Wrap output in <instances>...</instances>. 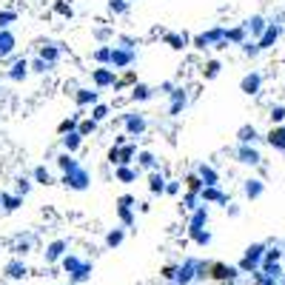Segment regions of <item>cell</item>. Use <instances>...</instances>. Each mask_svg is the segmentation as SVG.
Wrapping results in <instances>:
<instances>
[{
	"instance_id": "obj_41",
	"label": "cell",
	"mask_w": 285,
	"mask_h": 285,
	"mask_svg": "<svg viewBox=\"0 0 285 285\" xmlns=\"http://www.w3.org/2000/svg\"><path fill=\"white\" fill-rule=\"evenodd\" d=\"M32 180H35V183H40V186H52V183H54L52 171L46 169V166H35V171H32Z\"/></svg>"
},
{
	"instance_id": "obj_17",
	"label": "cell",
	"mask_w": 285,
	"mask_h": 285,
	"mask_svg": "<svg viewBox=\"0 0 285 285\" xmlns=\"http://www.w3.org/2000/svg\"><path fill=\"white\" fill-rule=\"evenodd\" d=\"M242 194L248 197V200H259V197L265 194V183L259 177H248L242 180Z\"/></svg>"
},
{
	"instance_id": "obj_5",
	"label": "cell",
	"mask_w": 285,
	"mask_h": 285,
	"mask_svg": "<svg viewBox=\"0 0 285 285\" xmlns=\"http://www.w3.org/2000/svg\"><path fill=\"white\" fill-rule=\"evenodd\" d=\"M242 271L237 265H225V262H205V276L208 279H217V282H225L231 285Z\"/></svg>"
},
{
	"instance_id": "obj_11",
	"label": "cell",
	"mask_w": 285,
	"mask_h": 285,
	"mask_svg": "<svg viewBox=\"0 0 285 285\" xmlns=\"http://www.w3.org/2000/svg\"><path fill=\"white\" fill-rule=\"evenodd\" d=\"M43 257H46V262H49V265L63 262V259L69 257V242H66V240H52L49 245H46Z\"/></svg>"
},
{
	"instance_id": "obj_2",
	"label": "cell",
	"mask_w": 285,
	"mask_h": 285,
	"mask_svg": "<svg viewBox=\"0 0 285 285\" xmlns=\"http://www.w3.org/2000/svg\"><path fill=\"white\" fill-rule=\"evenodd\" d=\"M265 251H268L265 242H254V245H248V248H245V257L237 262V268H240L242 274H257L259 268H262Z\"/></svg>"
},
{
	"instance_id": "obj_43",
	"label": "cell",
	"mask_w": 285,
	"mask_h": 285,
	"mask_svg": "<svg viewBox=\"0 0 285 285\" xmlns=\"http://www.w3.org/2000/svg\"><path fill=\"white\" fill-rule=\"evenodd\" d=\"M97 125H100V123H94V120H91V117L86 114V117L80 120V125H77V134H80L83 140H86L89 134H94V131H97Z\"/></svg>"
},
{
	"instance_id": "obj_15",
	"label": "cell",
	"mask_w": 285,
	"mask_h": 285,
	"mask_svg": "<svg viewBox=\"0 0 285 285\" xmlns=\"http://www.w3.org/2000/svg\"><path fill=\"white\" fill-rule=\"evenodd\" d=\"M3 276H6V279H26L29 276V268H26V262H23V259H9V262H6V265H3Z\"/></svg>"
},
{
	"instance_id": "obj_27",
	"label": "cell",
	"mask_w": 285,
	"mask_h": 285,
	"mask_svg": "<svg viewBox=\"0 0 285 285\" xmlns=\"http://www.w3.org/2000/svg\"><path fill=\"white\" fill-rule=\"evenodd\" d=\"M123 240H125V228L123 225H114V228H108L106 231V248H120L123 245Z\"/></svg>"
},
{
	"instance_id": "obj_29",
	"label": "cell",
	"mask_w": 285,
	"mask_h": 285,
	"mask_svg": "<svg viewBox=\"0 0 285 285\" xmlns=\"http://www.w3.org/2000/svg\"><path fill=\"white\" fill-rule=\"evenodd\" d=\"M137 174H140V169L137 166H120V169H114V177H117V183H137Z\"/></svg>"
},
{
	"instance_id": "obj_31",
	"label": "cell",
	"mask_w": 285,
	"mask_h": 285,
	"mask_svg": "<svg viewBox=\"0 0 285 285\" xmlns=\"http://www.w3.org/2000/svg\"><path fill=\"white\" fill-rule=\"evenodd\" d=\"M54 163H57V169H60L63 174H71L74 169H80L77 157H74V154H66V152H63V154H57V160H54Z\"/></svg>"
},
{
	"instance_id": "obj_61",
	"label": "cell",
	"mask_w": 285,
	"mask_h": 285,
	"mask_svg": "<svg viewBox=\"0 0 285 285\" xmlns=\"http://www.w3.org/2000/svg\"><path fill=\"white\" fill-rule=\"evenodd\" d=\"M225 211H228V217H240V205H237V203H228V205H225Z\"/></svg>"
},
{
	"instance_id": "obj_21",
	"label": "cell",
	"mask_w": 285,
	"mask_h": 285,
	"mask_svg": "<svg viewBox=\"0 0 285 285\" xmlns=\"http://www.w3.org/2000/svg\"><path fill=\"white\" fill-rule=\"evenodd\" d=\"M265 143L276 152H285V125H271V131L265 134Z\"/></svg>"
},
{
	"instance_id": "obj_6",
	"label": "cell",
	"mask_w": 285,
	"mask_h": 285,
	"mask_svg": "<svg viewBox=\"0 0 285 285\" xmlns=\"http://www.w3.org/2000/svg\"><path fill=\"white\" fill-rule=\"evenodd\" d=\"M71 97H74V106L77 111H86V108H94L100 103V91L97 89H89V86H83V89H74L71 91Z\"/></svg>"
},
{
	"instance_id": "obj_10",
	"label": "cell",
	"mask_w": 285,
	"mask_h": 285,
	"mask_svg": "<svg viewBox=\"0 0 285 285\" xmlns=\"http://www.w3.org/2000/svg\"><path fill=\"white\" fill-rule=\"evenodd\" d=\"M29 74H32V60H26V57H15L12 66L6 69V77H9L12 83H23Z\"/></svg>"
},
{
	"instance_id": "obj_8",
	"label": "cell",
	"mask_w": 285,
	"mask_h": 285,
	"mask_svg": "<svg viewBox=\"0 0 285 285\" xmlns=\"http://www.w3.org/2000/svg\"><path fill=\"white\" fill-rule=\"evenodd\" d=\"M91 183V174L86 166H80V169H74L71 174H63V186L71 188V191H86Z\"/></svg>"
},
{
	"instance_id": "obj_3",
	"label": "cell",
	"mask_w": 285,
	"mask_h": 285,
	"mask_svg": "<svg viewBox=\"0 0 285 285\" xmlns=\"http://www.w3.org/2000/svg\"><path fill=\"white\" fill-rule=\"evenodd\" d=\"M203 276H205V262L188 257V259H183V265L177 271V285H191L194 279H203Z\"/></svg>"
},
{
	"instance_id": "obj_56",
	"label": "cell",
	"mask_w": 285,
	"mask_h": 285,
	"mask_svg": "<svg viewBox=\"0 0 285 285\" xmlns=\"http://www.w3.org/2000/svg\"><path fill=\"white\" fill-rule=\"evenodd\" d=\"M240 52H242V54H245V57H257V54H259V52H262V49H259V43H257V40H248V43L242 46Z\"/></svg>"
},
{
	"instance_id": "obj_55",
	"label": "cell",
	"mask_w": 285,
	"mask_h": 285,
	"mask_svg": "<svg viewBox=\"0 0 285 285\" xmlns=\"http://www.w3.org/2000/svg\"><path fill=\"white\" fill-rule=\"evenodd\" d=\"M94 37L100 40V46H108L106 40H108V37H114V32H111L108 26H97V29H94Z\"/></svg>"
},
{
	"instance_id": "obj_45",
	"label": "cell",
	"mask_w": 285,
	"mask_h": 285,
	"mask_svg": "<svg viewBox=\"0 0 285 285\" xmlns=\"http://www.w3.org/2000/svg\"><path fill=\"white\" fill-rule=\"evenodd\" d=\"M18 20V12L15 9H0V32H9V26Z\"/></svg>"
},
{
	"instance_id": "obj_54",
	"label": "cell",
	"mask_w": 285,
	"mask_h": 285,
	"mask_svg": "<svg viewBox=\"0 0 285 285\" xmlns=\"http://www.w3.org/2000/svg\"><path fill=\"white\" fill-rule=\"evenodd\" d=\"M108 9L114 15H128V0H108Z\"/></svg>"
},
{
	"instance_id": "obj_9",
	"label": "cell",
	"mask_w": 285,
	"mask_h": 285,
	"mask_svg": "<svg viewBox=\"0 0 285 285\" xmlns=\"http://www.w3.org/2000/svg\"><path fill=\"white\" fill-rule=\"evenodd\" d=\"M134 60H137V49L114 46V54H111V69H114V71H128Z\"/></svg>"
},
{
	"instance_id": "obj_48",
	"label": "cell",
	"mask_w": 285,
	"mask_h": 285,
	"mask_svg": "<svg viewBox=\"0 0 285 285\" xmlns=\"http://www.w3.org/2000/svg\"><path fill=\"white\" fill-rule=\"evenodd\" d=\"M137 83H140V80H137V71L128 69V71H123V77L117 80V89H123V86H131V89H134Z\"/></svg>"
},
{
	"instance_id": "obj_32",
	"label": "cell",
	"mask_w": 285,
	"mask_h": 285,
	"mask_svg": "<svg viewBox=\"0 0 285 285\" xmlns=\"http://www.w3.org/2000/svg\"><path fill=\"white\" fill-rule=\"evenodd\" d=\"M188 240L200 248H205V245H211V231L208 228H188Z\"/></svg>"
},
{
	"instance_id": "obj_14",
	"label": "cell",
	"mask_w": 285,
	"mask_h": 285,
	"mask_svg": "<svg viewBox=\"0 0 285 285\" xmlns=\"http://www.w3.org/2000/svg\"><path fill=\"white\" fill-rule=\"evenodd\" d=\"M234 157H237V163H242V166H259V163H262V157H259V152L254 146H237V149H234Z\"/></svg>"
},
{
	"instance_id": "obj_1",
	"label": "cell",
	"mask_w": 285,
	"mask_h": 285,
	"mask_svg": "<svg viewBox=\"0 0 285 285\" xmlns=\"http://www.w3.org/2000/svg\"><path fill=\"white\" fill-rule=\"evenodd\" d=\"M60 265L66 268V274H69V285H80V282H86V279H91V271H94V265H91L89 259H80L77 254H69Z\"/></svg>"
},
{
	"instance_id": "obj_23",
	"label": "cell",
	"mask_w": 285,
	"mask_h": 285,
	"mask_svg": "<svg viewBox=\"0 0 285 285\" xmlns=\"http://www.w3.org/2000/svg\"><path fill=\"white\" fill-rule=\"evenodd\" d=\"M194 171L200 174V180H203L205 186H220V171L214 169V166H208V163H200Z\"/></svg>"
},
{
	"instance_id": "obj_59",
	"label": "cell",
	"mask_w": 285,
	"mask_h": 285,
	"mask_svg": "<svg viewBox=\"0 0 285 285\" xmlns=\"http://www.w3.org/2000/svg\"><path fill=\"white\" fill-rule=\"evenodd\" d=\"M117 205H125V208H137V200H134L131 194H123V197H117Z\"/></svg>"
},
{
	"instance_id": "obj_57",
	"label": "cell",
	"mask_w": 285,
	"mask_h": 285,
	"mask_svg": "<svg viewBox=\"0 0 285 285\" xmlns=\"http://www.w3.org/2000/svg\"><path fill=\"white\" fill-rule=\"evenodd\" d=\"M180 188H183V180H169V186H166V194L169 197H177Z\"/></svg>"
},
{
	"instance_id": "obj_26",
	"label": "cell",
	"mask_w": 285,
	"mask_h": 285,
	"mask_svg": "<svg viewBox=\"0 0 285 285\" xmlns=\"http://www.w3.org/2000/svg\"><path fill=\"white\" fill-rule=\"evenodd\" d=\"M137 169H146L149 171V174H152V171H160V163H157V157H154L152 152H146V149H143L140 154H137Z\"/></svg>"
},
{
	"instance_id": "obj_40",
	"label": "cell",
	"mask_w": 285,
	"mask_h": 285,
	"mask_svg": "<svg viewBox=\"0 0 285 285\" xmlns=\"http://www.w3.org/2000/svg\"><path fill=\"white\" fill-rule=\"evenodd\" d=\"M137 154H140V152H137V143H128V146H123V149H120V166H131ZM120 166H117V169H120Z\"/></svg>"
},
{
	"instance_id": "obj_46",
	"label": "cell",
	"mask_w": 285,
	"mask_h": 285,
	"mask_svg": "<svg viewBox=\"0 0 285 285\" xmlns=\"http://www.w3.org/2000/svg\"><path fill=\"white\" fill-rule=\"evenodd\" d=\"M117 217H120V223H123V228H131V225H134V208H125V205H117Z\"/></svg>"
},
{
	"instance_id": "obj_13",
	"label": "cell",
	"mask_w": 285,
	"mask_h": 285,
	"mask_svg": "<svg viewBox=\"0 0 285 285\" xmlns=\"http://www.w3.org/2000/svg\"><path fill=\"white\" fill-rule=\"evenodd\" d=\"M240 91L242 94H248V97H257L259 91H262V74H259L257 69L248 71V74L240 80Z\"/></svg>"
},
{
	"instance_id": "obj_24",
	"label": "cell",
	"mask_w": 285,
	"mask_h": 285,
	"mask_svg": "<svg viewBox=\"0 0 285 285\" xmlns=\"http://www.w3.org/2000/svg\"><path fill=\"white\" fill-rule=\"evenodd\" d=\"M225 40L242 49V46H245V43L251 40V37H248V29L242 26V23H240V26H234V29H225Z\"/></svg>"
},
{
	"instance_id": "obj_16",
	"label": "cell",
	"mask_w": 285,
	"mask_h": 285,
	"mask_svg": "<svg viewBox=\"0 0 285 285\" xmlns=\"http://www.w3.org/2000/svg\"><path fill=\"white\" fill-rule=\"evenodd\" d=\"M200 200H203V205H208V203L228 205V203H231V200H228V194H225L220 186H205V188H203V194H200Z\"/></svg>"
},
{
	"instance_id": "obj_4",
	"label": "cell",
	"mask_w": 285,
	"mask_h": 285,
	"mask_svg": "<svg viewBox=\"0 0 285 285\" xmlns=\"http://www.w3.org/2000/svg\"><path fill=\"white\" fill-rule=\"evenodd\" d=\"M120 123H123V134H128L134 140L143 137L146 128H149V120H146L143 111H125V114H120Z\"/></svg>"
},
{
	"instance_id": "obj_22",
	"label": "cell",
	"mask_w": 285,
	"mask_h": 285,
	"mask_svg": "<svg viewBox=\"0 0 285 285\" xmlns=\"http://www.w3.org/2000/svg\"><path fill=\"white\" fill-rule=\"evenodd\" d=\"M186 106H188V94H186V89H180V86H177V89L171 91V106H169V114H171V117H177V114H180V111H183Z\"/></svg>"
},
{
	"instance_id": "obj_33",
	"label": "cell",
	"mask_w": 285,
	"mask_h": 285,
	"mask_svg": "<svg viewBox=\"0 0 285 285\" xmlns=\"http://www.w3.org/2000/svg\"><path fill=\"white\" fill-rule=\"evenodd\" d=\"M154 91H157V89L146 86V83H137V86L131 89V94H128V97H131L134 103H146V100H152V97H154Z\"/></svg>"
},
{
	"instance_id": "obj_53",
	"label": "cell",
	"mask_w": 285,
	"mask_h": 285,
	"mask_svg": "<svg viewBox=\"0 0 285 285\" xmlns=\"http://www.w3.org/2000/svg\"><path fill=\"white\" fill-rule=\"evenodd\" d=\"M54 12H57L60 18H66V20H71V18H74V9H71L69 3H63V0H57V3H54Z\"/></svg>"
},
{
	"instance_id": "obj_49",
	"label": "cell",
	"mask_w": 285,
	"mask_h": 285,
	"mask_svg": "<svg viewBox=\"0 0 285 285\" xmlns=\"http://www.w3.org/2000/svg\"><path fill=\"white\" fill-rule=\"evenodd\" d=\"M197 203H200V194H191V191H186V194H183V208H186V211L194 214L197 208H200Z\"/></svg>"
},
{
	"instance_id": "obj_47",
	"label": "cell",
	"mask_w": 285,
	"mask_h": 285,
	"mask_svg": "<svg viewBox=\"0 0 285 285\" xmlns=\"http://www.w3.org/2000/svg\"><path fill=\"white\" fill-rule=\"evenodd\" d=\"M268 117H271V123H274V125H285V106H282V103H276V106H271Z\"/></svg>"
},
{
	"instance_id": "obj_18",
	"label": "cell",
	"mask_w": 285,
	"mask_h": 285,
	"mask_svg": "<svg viewBox=\"0 0 285 285\" xmlns=\"http://www.w3.org/2000/svg\"><path fill=\"white\" fill-rule=\"evenodd\" d=\"M282 37V23H276V20H271V26H268V32L262 37H259V49L265 52V49H271V46L276 43Z\"/></svg>"
},
{
	"instance_id": "obj_28",
	"label": "cell",
	"mask_w": 285,
	"mask_h": 285,
	"mask_svg": "<svg viewBox=\"0 0 285 285\" xmlns=\"http://www.w3.org/2000/svg\"><path fill=\"white\" fill-rule=\"evenodd\" d=\"M166 186H169V180H166L163 171H152L149 174V191L152 194H166Z\"/></svg>"
},
{
	"instance_id": "obj_37",
	"label": "cell",
	"mask_w": 285,
	"mask_h": 285,
	"mask_svg": "<svg viewBox=\"0 0 285 285\" xmlns=\"http://www.w3.org/2000/svg\"><path fill=\"white\" fill-rule=\"evenodd\" d=\"M208 223V205H200L191 217H188V228H205Z\"/></svg>"
},
{
	"instance_id": "obj_12",
	"label": "cell",
	"mask_w": 285,
	"mask_h": 285,
	"mask_svg": "<svg viewBox=\"0 0 285 285\" xmlns=\"http://www.w3.org/2000/svg\"><path fill=\"white\" fill-rule=\"evenodd\" d=\"M242 26L248 29V37H251V40H257V43H259V37H262V35L268 32L271 20H265L262 15H251L248 20H242Z\"/></svg>"
},
{
	"instance_id": "obj_52",
	"label": "cell",
	"mask_w": 285,
	"mask_h": 285,
	"mask_svg": "<svg viewBox=\"0 0 285 285\" xmlns=\"http://www.w3.org/2000/svg\"><path fill=\"white\" fill-rule=\"evenodd\" d=\"M29 191H32V180H29V177H20L18 183H15V194H18V197H26Z\"/></svg>"
},
{
	"instance_id": "obj_30",
	"label": "cell",
	"mask_w": 285,
	"mask_h": 285,
	"mask_svg": "<svg viewBox=\"0 0 285 285\" xmlns=\"http://www.w3.org/2000/svg\"><path fill=\"white\" fill-rule=\"evenodd\" d=\"M259 140V131L254 125H240V131H237V143L240 146H254Z\"/></svg>"
},
{
	"instance_id": "obj_39",
	"label": "cell",
	"mask_w": 285,
	"mask_h": 285,
	"mask_svg": "<svg viewBox=\"0 0 285 285\" xmlns=\"http://www.w3.org/2000/svg\"><path fill=\"white\" fill-rule=\"evenodd\" d=\"M220 71H223V63L217 60V57L205 60V66H203V77H205V80H214V77H220Z\"/></svg>"
},
{
	"instance_id": "obj_35",
	"label": "cell",
	"mask_w": 285,
	"mask_h": 285,
	"mask_svg": "<svg viewBox=\"0 0 285 285\" xmlns=\"http://www.w3.org/2000/svg\"><path fill=\"white\" fill-rule=\"evenodd\" d=\"M111 54H114V46H97L91 52V60L100 63V66H111Z\"/></svg>"
},
{
	"instance_id": "obj_58",
	"label": "cell",
	"mask_w": 285,
	"mask_h": 285,
	"mask_svg": "<svg viewBox=\"0 0 285 285\" xmlns=\"http://www.w3.org/2000/svg\"><path fill=\"white\" fill-rule=\"evenodd\" d=\"M106 160L111 163V166H120V149H117V146H111V149H108V154H106Z\"/></svg>"
},
{
	"instance_id": "obj_60",
	"label": "cell",
	"mask_w": 285,
	"mask_h": 285,
	"mask_svg": "<svg viewBox=\"0 0 285 285\" xmlns=\"http://www.w3.org/2000/svg\"><path fill=\"white\" fill-rule=\"evenodd\" d=\"M29 245H32V240H20V242H15V257H23V254H26L29 251Z\"/></svg>"
},
{
	"instance_id": "obj_36",
	"label": "cell",
	"mask_w": 285,
	"mask_h": 285,
	"mask_svg": "<svg viewBox=\"0 0 285 285\" xmlns=\"http://www.w3.org/2000/svg\"><path fill=\"white\" fill-rule=\"evenodd\" d=\"M183 183H186V191H191V194H203V188H205V183L200 180L197 171H188L186 177H183Z\"/></svg>"
},
{
	"instance_id": "obj_51",
	"label": "cell",
	"mask_w": 285,
	"mask_h": 285,
	"mask_svg": "<svg viewBox=\"0 0 285 285\" xmlns=\"http://www.w3.org/2000/svg\"><path fill=\"white\" fill-rule=\"evenodd\" d=\"M177 271H180V265H163V271H160V276L166 279V282H177Z\"/></svg>"
},
{
	"instance_id": "obj_50",
	"label": "cell",
	"mask_w": 285,
	"mask_h": 285,
	"mask_svg": "<svg viewBox=\"0 0 285 285\" xmlns=\"http://www.w3.org/2000/svg\"><path fill=\"white\" fill-rule=\"evenodd\" d=\"M52 69H54V66H52V63H46L43 57H35V60H32V71H35V74H49Z\"/></svg>"
},
{
	"instance_id": "obj_7",
	"label": "cell",
	"mask_w": 285,
	"mask_h": 285,
	"mask_svg": "<svg viewBox=\"0 0 285 285\" xmlns=\"http://www.w3.org/2000/svg\"><path fill=\"white\" fill-rule=\"evenodd\" d=\"M91 86H94L97 91L117 86V71L111 69V66H100V69H91Z\"/></svg>"
},
{
	"instance_id": "obj_38",
	"label": "cell",
	"mask_w": 285,
	"mask_h": 285,
	"mask_svg": "<svg viewBox=\"0 0 285 285\" xmlns=\"http://www.w3.org/2000/svg\"><path fill=\"white\" fill-rule=\"evenodd\" d=\"M0 200H3V211H18L20 205H23V197L18 194H9V191H0Z\"/></svg>"
},
{
	"instance_id": "obj_34",
	"label": "cell",
	"mask_w": 285,
	"mask_h": 285,
	"mask_svg": "<svg viewBox=\"0 0 285 285\" xmlns=\"http://www.w3.org/2000/svg\"><path fill=\"white\" fill-rule=\"evenodd\" d=\"M60 143H63V152H66V154H77V152H80V146H83V137L74 131V134L60 137Z\"/></svg>"
},
{
	"instance_id": "obj_42",
	"label": "cell",
	"mask_w": 285,
	"mask_h": 285,
	"mask_svg": "<svg viewBox=\"0 0 285 285\" xmlns=\"http://www.w3.org/2000/svg\"><path fill=\"white\" fill-rule=\"evenodd\" d=\"M279 259H282V251H279V248H268V251H265V259H262V268H259V271L279 265Z\"/></svg>"
},
{
	"instance_id": "obj_62",
	"label": "cell",
	"mask_w": 285,
	"mask_h": 285,
	"mask_svg": "<svg viewBox=\"0 0 285 285\" xmlns=\"http://www.w3.org/2000/svg\"><path fill=\"white\" fill-rule=\"evenodd\" d=\"M0 205H3V200H0Z\"/></svg>"
},
{
	"instance_id": "obj_25",
	"label": "cell",
	"mask_w": 285,
	"mask_h": 285,
	"mask_svg": "<svg viewBox=\"0 0 285 285\" xmlns=\"http://www.w3.org/2000/svg\"><path fill=\"white\" fill-rule=\"evenodd\" d=\"M60 54H63V46H60V43H43V46H40V54H37V57H43L46 63H52V66H54V63L60 60Z\"/></svg>"
},
{
	"instance_id": "obj_20",
	"label": "cell",
	"mask_w": 285,
	"mask_h": 285,
	"mask_svg": "<svg viewBox=\"0 0 285 285\" xmlns=\"http://www.w3.org/2000/svg\"><path fill=\"white\" fill-rule=\"evenodd\" d=\"M163 43L169 46V49H174V52H183V49L191 43V37H188L186 32H169V35H163Z\"/></svg>"
},
{
	"instance_id": "obj_44",
	"label": "cell",
	"mask_w": 285,
	"mask_h": 285,
	"mask_svg": "<svg viewBox=\"0 0 285 285\" xmlns=\"http://www.w3.org/2000/svg\"><path fill=\"white\" fill-rule=\"evenodd\" d=\"M108 114H111V108H108L106 103H97V106L89 111V117L94 120V123H103V120H108Z\"/></svg>"
},
{
	"instance_id": "obj_19",
	"label": "cell",
	"mask_w": 285,
	"mask_h": 285,
	"mask_svg": "<svg viewBox=\"0 0 285 285\" xmlns=\"http://www.w3.org/2000/svg\"><path fill=\"white\" fill-rule=\"evenodd\" d=\"M15 46H18V37L12 35V32H0V60H3V63L12 60Z\"/></svg>"
}]
</instances>
